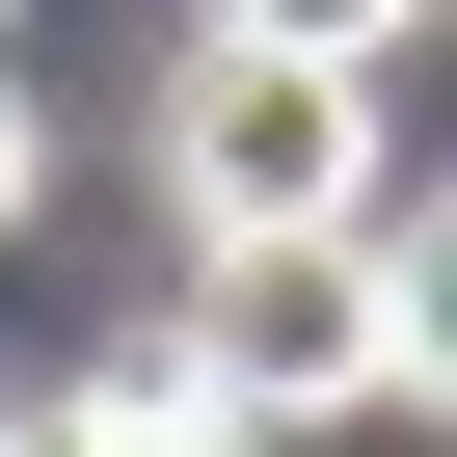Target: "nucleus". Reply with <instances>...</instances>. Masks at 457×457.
Masks as SVG:
<instances>
[{
  "label": "nucleus",
  "instance_id": "obj_1",
  "mask_svg": "<svg viewBox=\"0 0 457 457\" xmlns=\"http://www.w3.org/2000/svg\"><path fill=\"white\" fill-rule=\"evenodd\" d=\"M215 296H188V350H215V403L243 430H323V403H430V215L403 188H350V215H296V243H188Z\"/></svg>",
  "mask_w": 457,
  "mask_h": 457
},
{
  "label": "nucleus",
  "instance_id": "obj_2",
  "mask_svg": "<svg viewBox=\"0 0 457 457\" xmlns=\"http://www.w3.org/2000/svg\"><path fill=\"white\" fill-rule=\"evenodd\" d=\"M350 188H377V81L350 54H243L215 28L162 81V215L188 243H296V215H350Z\"/></svg>",
  "mask_w": 457,
  "mask_h": 457
},
{
  "label": "nucleus",
  "instance_id": "obj_3",
  "mask_svg": "<svg viewBox=\"0 0 457 457\" xmlns=\"http://www.w3.org/2000/svg\"><path fill=\"white\" fill-rule=\"evenodd\" d=\"M81 403H108V430H162V457H270L243 403H215V350H188V323H135V350H108Z\"/></svg>",
  "mask_w": 457,
  "mask_h": 457
},
{
  "label": "nucleus",
  "instance_id": "obj_4",
  "mask_svg": "<svg viewBox=\"0 0 457 457\" xmlns=\"http://www.w3.org/2000/svg\"><path fill=\"white\" fill-rule=\"evenodd\" d=\"M215 28H243V54H350V81H377V54L430 28V0H215Z\"/></svg>",
  "mask_w": 457,
  "mask_h": 457
},
{
  "label": "nucleus",
  "instance_id": "obj_5",
  "mask_svg": "<svg viewBox=\"0 0 457 457\" xmlns=\"http://www.w3.org/2000/svg\"><path fill=\"white\" fill-rule=\"evenodd\" d=\"M0 457H162V430H108V403H0Z\"/></svg>",
  "mask_w": 457,
  "mask_h": 457
},
{
  "label": "nucleus",
  "instance_id": "obj_6",
  "mask_svg": "<svg viewBox=\"0 0 457 457\" xmlns=\"http://www.w3.org/2000/svg\"><path fill=\"white\" fill-rule=\"evenodd\" d=\"M28 188H54V135H28V108H0V215H28Z\"/></svg>",
  "mask_w": 457,
  "mask_h": 457
},
{
  "label": "nucleus",
  "instance_id": "obj_7",
  "mask_svg": "<svg viewBox=\"0 0 457 457\" xmlns=\"http://www.w3.org/2000/svg\"><path fill=\"white\" fill-rule=\"evenodd\" d=\"M0 28H28V0H0Z\"/></svg>",
  "mask_w": 457,
  "mask_h": 457
}]
</instances>
